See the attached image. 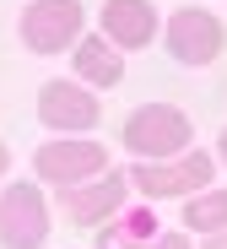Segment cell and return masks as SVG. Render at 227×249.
<instances>
[{
    "mask_svg": "<svg viewBox=\"0 0 227 249\" xmlns=\"http://www.w3.org/2000/svg\"><path fill=\"white\" fill-rule=\"evenodd\" d=\"M119 141L135 162H168L195 146V119L178 103H141V108H130Z\"/></svg>",
    "mask_w": 227,
    "mask_h": 249,
    "instance_id": "cell-1",
    "label": "cell"
},
{
    "mask_svg": "<svg viewBox=\"0 0 227 249\" xmlns=\"http://www.w3.org/2000/svg\"><path fill=\"white\" fill-rule=\"evenodd\" d=\"M216 152H206V146H190V152H178V157H168V162H130V190L135 195H146V200H190V195H200V190H211V179H216Z\"/></svg>",
    "mask_w": 227,
    "mask_h": 249,
    "instance_id": "cell-2",
    "label": "cell"
},
{
    "mask_svg": "<svg viewBox=\"0 0 227 249\" xmlns=\"http://www.w3.org/2000/svg\"><path fill=\"white\" fill-rule=\"evenodd\" d=\"M81 33H87V11H81V0H27L22 17H17V38H22V49L27 54H65L81 44Z\"/></svg>",
    "mask_w": 227,
    "mask_h": 249,
    "instance_id": "cell-3",
    "label": "cell"
},
{
    "mask_svg": "<svg viewBox=\"0 0 227 249\" xmlns=\"http://www.w3.org/2000/svg\"><path fill=\"white\" fill-rule=\"evenodd\" d=\"M33 174L49 190H76L87 179L108 174V146L92 141V136H49L33 152Z\"/></svg>",
    "mask_w": 227,
    "mask_h": 249,
    "instance_id": "cell-4",
    "label": "cell"
},
{
    "mask_svg": "<svg viewBox=\"0 0 227 249\" xmlns=\"http://www.w3.org/2000/svg\"><path fill=\"white\" fill-rule=\"evenodd\" d=\"M49 228H54V212L38 179H17L0 190V249H43Z\"/></svg>",
    "mask_w": 227,
    "mask_h": 249,
    "instance_id": "cell-5",
    "label": "cell"
},
{
    "mask_svg": "<svg viewBox=\"0 0 227 249\" xmlns=\"http://www.w3.org/2000/svg\"><path fill=\"white\" fill-rule=\"evenodd\" d=\"M162 49H168L178 65H190V71L216 65V60H222V49H227V27H222V17H216V11L178 6V11L162 22Z\"/></svg>",
    "mask_w": 227,
    "mask_h": 249,
    "instance_id": "cell-6",
    "label": "cell"
},
{
    "mask_svg": "<svg viewBox=\"0 0 227 249\" xmlns=\"http://www.w3.org/2000/svg\"><path fill=\"white\" fill-rule=\"evenodd\" d=\"M103 119V103L81 81H43L38 87V124L54 136H92Z\"/></svg>",
    "mask_w": 227,
    "mask_h": 249,
    "instance_id": "cell-7",
    "label": "cell"
},
{
    "mask_svg": "<svg viewBox=\"0 0 227 249\" xmlns=\"http://www.w3.org/2000/svg\"><path fill=\"white\" fill-rule=\"evenodd\" d=\"M124 206H130V174L124 168H108V174L87 179L76 190H60V212L70 217V228H103Z\"/></svg>",
    "mask_w": 227,
    "mask_h": 249,
    "instance_id": "cell-8",
    "label": "cell"
},
{
    "mask_svg": "<svg viewBox=\"0 0 227 249\" xmlns=\"http://www.w3.org/2000/svg\"><path fill=\"white\" fill-rule=\"evenodd\" d=\"M98 27L103 38L119 49V54H135V49H152L157 44V6L152 0H103V11H98Z\"/></svg>",
    "mask_w": 227,
    "mask_h": 249,
    "instance_id": "cell-9",
    "label": "cell"
},
{
    "mask_svg": "<svg viewBox=\"0 0 227 249\" xmlns=\"http://www.w3.org/2000/svg\"><path fill=\"white\" fill-rule=\"evenodd\" d=\"M70 60H76V81L92 87V92H108V87L124 81V54L108 44L103 33H81V44L70 49Z\"/></svg>",
    "mask_w": 227,
    "mask_h": 249,
    "instance_id": "cell-10",
    "label": "cell"
},
{
    "mask_svg": "<svg viewBox=\"0 0 227 249\" xmlns=\"http://www.w3.org/2000/svg\"><path fill=\"white\" fill-rule=\"evenodd\" d=\"M157 233L162 228H157V217L146 212V206H124L114 222H103V233H98L92 249H152Z\"/></svg>",
    "mask_w": 227,
    "mask_h": 249,
    "instance_id": "cell-11",
    "label": "cell"
},
{
    "mask_svg": "<svg viewBox=\"0 0 227 249\" xmlns=\"http://www.w3.org/2000/svg\"><path fill=\"white\" fill-rule=\"evenodd\" d=\"M222 228H227V190H222V184H211V190H200V195L184 200V233L211 238V233H222Z\"/></svg>",
    "mask_w": 227,
    "mask_h": 249,
    "instance_id": "cell-12",
    "label": "cell"
},
{
    "mask_svg": "<svg viewBox=\"0 0 227 249\" xmlns=\"http://www.w3.org/2000/svg\"><path fill=\"white\" fill-rule=\"evenodd\" d=\"M152 249H195V244H190V233H184V228H168V233H157V238H152Z\"/></svg>",
    "mask_w": 227,
    "mask_h": 249,
    "instance_id": "cell-13",
    "label": "cell"
},
{
    "mask_svg": "<svg viewBox=\"0 0 227 249\" xmlns=\"http://www.w3.org/2000/svg\"><path fill=\"white\" fill-rule=\"evenodd\" d=\"M200 249H227V228H222V233H211V238H200Z\"/></svg>",
    "mask_w": 227,
    "mask_h": 249,
    "instance_id": "cell-14",
    "label": "cell"
},
{
    "mask_svg": "<svg viewBox=\"0 0 227 249\" xmlns=\"http://www.w3.org/2000/svg\"><path fill=\"white\" fill-rule=\"evenodd\" d=\"M216 162H222V168H227V130L216 136Z\"/></svg>",
    "mask_w": 227,
    "mask_h": 249,
    "instance_id": "cell-15",
    "label": "cell"
},
{
    "mask_svg": "<svg viewBox=\"0 0 227 249\" xmlns=\"http://www.w3.org/2000/svg\"><path fill=\"white\" fill-rule=\"evenodd\" d=\"M6 168H11V146L0 141V179H6Z\"/></svg>",
    "mask_w": 227,
    "mask_h": 249,
    "instance_id": "cell-16",
    "label": "cell"
}]
</instances>
